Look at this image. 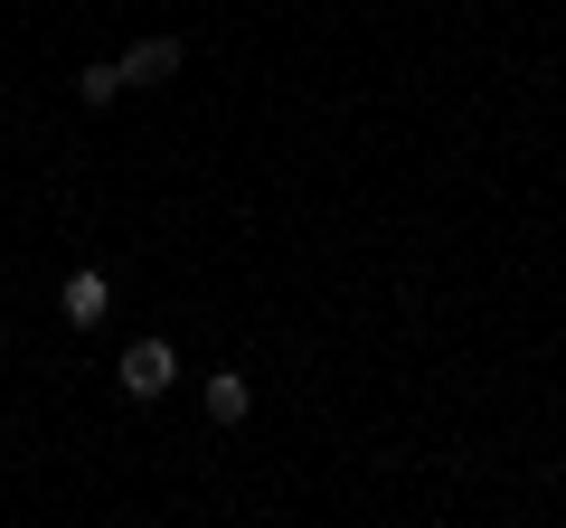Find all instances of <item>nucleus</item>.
Wrapping results in <instances>:
<instances>
[{
    "mask_svg": "<svg viewBox=\"0 0 566 528\" xmlns=\"http://www.w3.org/2000/svg\"><path fill=\"white\" fill-rule=\"evenodd\" d=\"M114 387L133 397V406L170 397V387H180V349H170V340H133V349H123V368H114Z\"/></svg>",
    "mask_w": 566,
    "mask_h": 528,
    "instance_id": "obj_1",
    "label": "nucleus"
},
{
    "mask_svg": "<svg viewBox=\"0 0 566 528\" xmlns=\"http://www.w3.org/2000/svg\"><path fill=\"white\" fill-rule=\"evenodd\" d=\"M104 311H114V284H104L95 264L57 284V321H66V330H104Z\"/></svg>",
    "mask_w": 566,
    "mask_h": 528,
    "instance_id": "obj_2",
    "label": "nucleus"
},
{
    "mask_svg": "<svg viewBox=\"0 0 566 528\" xmlns=\"http://www.w3.org/2000/svg\"><path fill=\"white\" fill-rule=\"evenodd\" d=\"M199 406H208V425H245V406H255L245 368H218V378H199Z\"/></svg>",
    "mask_w": 566,
    "mask_h": 528,
    "instance_id": "obj_3",
    "label": "nucleus"
},
{
    "mask_svg": "<svg viewBox=\"0 0 566 528\" xmlns=\"http://www.w3.org/2000/svg\"><path fill=\"white\" fill-rule=\"evenodd\" d=\"M180 57H189L180 39H133V47H123V76H133V85H170Z\"/></svg>",
    "mask_w": 566,
    "mask_h": 528,
    "instance_id": "obj_4",
    "label": "nucleus"
},
{
    "mask_svg": "<svg viewBox=\"0 0 566 528\" xmlns=\"http://www.w3.org/2000/svg\"><path fill=\"white\" fill-rule=\"evenodd\" d=\"M76 95H85V104H114V95H133V76H123V57H95V66L76 76Z\"/></svg>",
    "mask_w": 566,
    "mask_h": 528,
    "instance_id": "obj_5",
    "label": "nucleus"
}]
</instances>
